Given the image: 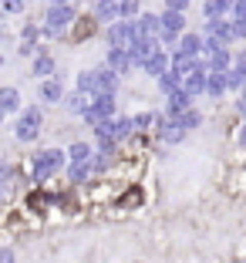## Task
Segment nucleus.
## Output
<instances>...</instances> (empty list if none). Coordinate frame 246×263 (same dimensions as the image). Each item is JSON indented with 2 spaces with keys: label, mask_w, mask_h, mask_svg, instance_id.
Listing matches in <instances>:
<instances>
[{
  "label": "nucleus",
  "mask_w": 246,
  "mask_h": 263,
  "mask_svg": "<svg viewBox=\"0 0 246 263\" xmlns=\"http://www.w3.org/2000/svg\"><path fill=\"white\" fill-rule=\"evenodd\" d=\"M115 10H118V0H101L98 4V17H105V21L115 17Z\"/></svg>",
  "instance_id": "nucleus-1"
},
{
  "label": "nucleus",
  "mask_w": 246,
  "mask_h": 263,
  "mask_svg": "<svg viewBox=\"0 0 246 263\" xmlns=\"http://www.w3.org/2000/svg\"><path fill=\"white\" fill-rule=\"evenodd\" d=\"M68 17H71L68 7H54V10H51V24H64Z\"/></svg>",
  "instance_id": "nucleus-2"
},
{
  "label": "nucleus",
  "mask_w": 246,
  "mask_h": 263,
  "mask_svg": "<svg viewBox=\"0 0 246 263\" xmlns=\"http://www.w3.org/2000/svg\"><path fill=\"white\" fill-rule=\"evenodd\" d=\"M58 95H61V88H54V85L44 88V98H58Z\"/></svg>",
  "instance_id": "nucleus-3"
},
{
  "label": "nucleus",
  "mask_w": 246,
  "mask_h": 263,
  "mask_svg": "<svg viewBox=\"0 0 246 263\" xmlns=\"http://www.w3.org/2000/svg\"><path fill=\"white\" fill-rule=\"evenodd\" d=\"M216 4H219V7H226V4H233V0H216Z\"/></svg>",
  "instance_id": "nucleus-4"
},
{
  "label": "nucleus",
  "mask_w": 246,
  "mask_h": 263,
  "mask_svg": "<svg viewBox=\"0 0 246 263\" xmlns=\"http://www.w3.org/2000/svg\"><path fill=\"white\" fill-rule=\"evenodd\" d=\"M54 4H61V0H54Z\"/></svg>",
  "instance_id": "nucleus-5"
}]
</instances>
